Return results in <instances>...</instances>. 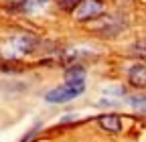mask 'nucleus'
I'll use <instances>...</instances> for the list:
<instances>
[{
  "mask_svg": "<svg viewBox=\"0 0 146 142\" xmlns=\"http://www.w3.org/2000/svg\"><path fill=\"white\" fill-rule=\"evenodd\" d=\"M83 90H85L83 81H67V83H63L59 87H55V90L47 92L45 100L49 104H65V102H69L73 98H77L79 94H83Z\"/></svg>",
  "mask_w": 146,
  "mask_h": 142,
  "instance_id": "nucleus-1",
  "label": "nucleus"
},
{
  "mask_svg": "<svg viewBox=\"0 0 146 142\" xmlns=\"http://www.w3.org/2000/svg\"><path fill=\"white\" fill-rule=\"evenodd\" d=\"M104 10V4L100 0H83V2L73 10L77 21H89V19H96L98 14H102Z\"/></svg>",
  "mask_w": 146,
  "mask_h": 142,
  "instance_id": "nucleus-2",
  "label": "nucleus"
},
{
  "mask_svg": "<svg viewBox=\"0 0 146 142\" xmlns=\"http://www.w3.org/2000/svg\"><path fill=\"white\" fill-rule=\"evenodd\" d=\"M36 45V39L33 37V35H21V37H14L12 41L6 43L8 49H12L10 53L14 55V53H31Z\"/></svg>",
  "mask_w": 146,
  "mask_h": 142,
  "instance_id": "nucleus-3",
  "label": "nucleus"
},
{
  "mask_svg": "<svg viewBox=\"0 0 146 142\" xmlns=\"http://www.w3.org/2000/svg\"><path fill=\"white\" fill-rule=\"evenodd\" d=\"M128 79L134 87H146V65L142 63L132 65L130 71H128Z\"/></svg>",
  "mask_w": 146,
  "mask_h": 142,
  "instance_id": "nucleus-4",
  "label": "nucleus"
},
{
  "mask_svg": "<svg viewBox=\"0 0 146 142\" xmlns=\"http://www.w3.org/2000/svg\"><path fill=\"white\" fill-rule=\"evenodd\" d=\"M100 126L104 128V130H108V132H120V128H122V122H120V118L118 116H114V114H106V116H100Z\"/></svg>",
  "mask_w": 146,
  "mask_h": 142,
  "instance_id": "nucleus-5",
  "label": "nucleus"
},
{
  "mask_svg": "<svg viewBox=\"0 0 146 142\" xmlns=\"http://www.w3.org/2000/svg\"><path fill=\"white\" fill-rule=\"evenodd\" d=\"M83 75H85V71L81 69V67H71V69H67V73H65V79L67 81H83Z\"/></svg>",
  "mask_w": 146,
  "mask_h": 142,
  "instance_id": "nucleus-6",
  "label": "nucleus"
},
{
  "mask_svg": "<svg viewBox=\"0 0 146 142\" xmlns=\"http://www.w3.org/2000/svg\"><path fill=\"white\" fill-rule=\"evenodd\" d=\"M128 104H130L132 108H136V110H144L146 108V96H132L128 100Z\"/></svg>",
  "mask_w": 146,
  "mask_h": 142,
  "instance_id": "nucleus-7",
  "label": "nucleus"
},
{
  "mask_svg": "<svg viewBox=\"0 0 146 142\" xmlns=\"http://www.w3.org/2000/svg\"><path fill=\"white\" fill-rule=\"evenodd\" d=\"M81 2H83V0H59V6L63 10H75Z\"/></svg>",
  "mask_w": 146,
  "mask_h": 142,
  "instance_id": "nucleus-8",
  "label": "nucleus"
},
{
  "mask_svg": "<svg viewBox=\"0 0 146 142\" xmlns=\"http://www.w3.org/2000/svg\"><path fill=\"white\" fill-rule=\"evenodd\" d=\"M132 51L136 53V55H140V57H146V39H144V41H138V43H134Z\"/></svg>",
  "mask_w": 146,
  "mask_h": 142,
  "instance_id": "nucleus-9",
  "label": "nucleus"
},
{
  "mask_svg": "<svg viewBox=\"0 0 146 142\" xmlns=\"http://www.w3.org/2000/svg\"><path fill=\"white\" fill-rule=\"evenodd\" d=\"M106 94H122V87H106Z\"/></svg>",
  "mask_w": 146,
  "mask_h": 142,
  "instance_id": "nucleus-10",
  "label": "nucleus"
}]
</instances>
